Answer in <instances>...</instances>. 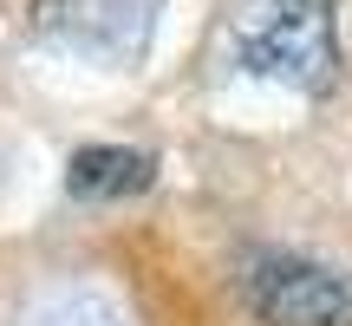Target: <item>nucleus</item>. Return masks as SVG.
Returning <instances> with one entry per match:
<instances>
[{
  "label": "nucleus",
  "mask_w": 352,
  "mask_h": 326,
  "mask_svg": "<svg viewBox=\"0 0 352 326\" xmlns=\"http://www.w3.org/2000/svg\"><path fill=\"white\" fill-rule=\"evenodd\" d=\"M65 189L78 202H124V196H151L157 189V157L131 151V144H85L65 163Z\"/></svg>",
  "instance_id": "20e7f679"
},
{
  "label": "nucleus",
  "mask_w": 352,
  "mask_h": 326,
  "mask_svg": "<svg viewBox=\"0 0 352 326\" xmlns=\"http://www.w3.org/2000/svg\"><path fill=\"white\" fill-rule=\"evenodd\" d=\"M241 301L261 326H352V274L300 254H261L241 274Z\"/></svg>",
  "instance_id": "7ed1b4c3"
},
{
  "label": "nucleus",
  "mask_w": 352,
  "mask_h": 326,
  "mask_svg": "<svg viewBox=\"0 0 352 326\" xmlns=\"http://www.w3.org/2000/svg\"><path fill=\"white\" fill-rule=\"evenodd\" d=\"M228 39L254 78H274L307 98L333 91L340 78V39H333L327 0H235Z\"/></svg>",
  "instance_id": "f257e3e1"
},
{
  "label": "nucleus",
  "mask_w": 352,
  "mask_h": 326,
  "mask_svg": "<svg viewBox=\"0 0 352 326\" xmlns=\"http://www.w3.org/2000/svg\"><path fill=\"white\" fill-rule=\"evenodd\" d=\"M39 326H124V314L111 301H98V294H78V301H59Z\"/></svg>",
  "instance_id": "39448f33"
},
{
  "label": "nucleus",
  "mask_w": 352,
  "mask_h": 326,
  "mask_svg": "<svg viewBox=\"0 0 352 326\" xmlns=\"http://www.w3.org/2000/svg\"><path fill=\"white\" fill-rule=\"evenodd\" d=\"M26 13L46 46L72 52L85 65H104V72H131V65H144L157 39L164 0H33Z\"/></svg>",
  "instance_id": "f03ea898"
}]
</instances>
